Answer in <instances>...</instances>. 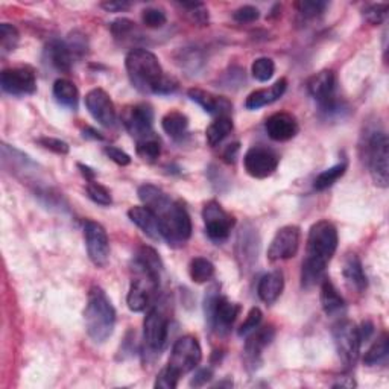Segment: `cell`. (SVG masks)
<instances>
[{
	"label": "cell",
	"mask_w": 389,
	"mask_h": 389,
	"mask_svg": "<svg viewBox=\"0 0 389 389\" xmlns=\"http://www.w3.org/2000/svg\"><path fill=\"white\" fill-rule=\"evenodd\" d=\"M203 219L206 225V233L208 238L215 242H224L228 239L230 233L236 224V219L228 212H225L218 201H208L203 208Z\"/></svg>",
	"instance_id": "cell-11"
},
{
	"label": "cell",
	"mask_w": 389,
	"mask_h": 389,
	"mask_svg": "<svg viewBox=\"0 0 389 389\" xmlns=\"http://www.w3.org/2000/svg\"><path fill=\"white\" fill-rule=\"evenodd\" d=\"M388 11H389V5L388 4H375V5H370L363 9V18L365 21H368L370 25H380L386 20L388 17Z\"/></svg>",
	"instance_id": "cell-41"
},
{
	"label": "cell",
	"mask_w": 389,
	"mask_h": 389,
	"mask_svg": "<svg viewBox=\"0 0 389 389\" xmlns=\"http://www.w3.org/2000/svg\"><path fill=\"white\" fill-rule=\"evenodd\" d=\"M213 377V371L210 368H203V370H198L193 375V379L191 380V386H195V388H199V386H204L207 385L210 380H212Z\"/></svg>",
	"instance_id": "cell-51"
},
{
	"label": "cell",
	"mask_w": 389,
	"mask_h": 389,
	"mask_svg": "<svg viewBox=\"0 0 389 389\" xmlns=\"http://www.w3.org/2000/svg\"><path fill=\"white\" fill-rule=\"evenodd\" d=\"M180 374H178L176 371H174L171 366H166V368H163L159 375H157V380H155V388H160V389H175L176 385H178V380H180Z\"/></svg>",
	"instance_id": "cell-44"
},
{
	"label": "cell",
	"mask_w": 389,
	"mask_h": 389,
	"mask_svg": "<svg viewBox=\"0 0 389 389\" xmlns=\"http://www.w3.org/2000/svg\"><path fill=\"white\" fill-rule=\"evenodd\" d=\"M262 318H263V314H262V310L259 307H252L248 315H247V319L243 321V324L240 326L239 329V335L240 336H245V335H250V333L254 330V329H257L260 326V322H262Z\"/></svg>",
	"instance_id": "cell-45"
},
{
	"label": "cell",
	"mask_w": 389,
	"mask_h": 389,
	"mask_svg": "<svg viewBox=\"0 0 389 389\" xmlns=\"http://www.w3.org/2000/svg\"><path fill=\"white\" fill-rule=\"evenodd\" d=\"M309 93L312 95L315 101L326 111L338 110V102L335 99L336 90V75L333 70H322L315 76L310 78L307 84Z\"/></svg>",
	"instance_id": "cell-17"
},
{
	"label": "cell",
	"mask_w": 389,
	"mask_h": 389,
	"mask_svg": "<svg viewBox=\"0 0 389 389\" xmlns=\"http://www.w3.org/2000/svg\"><path fill=\"white\" fill-rule=\"evenodd\" d=\"M128 218L132 224H136L144 235L152 240H160L161 231L159 225V219L154 215L152 210L146 206H134L128 210Z\"/></svg>",
	"instance_id": "cell-22"
},
{
	"label": "cell",
	"mask_w": 389,
	"mask_h": 389,
	"mask_svg": "<svg viewBox=\"0 0 389 389\" xmlns=\"http://www.w3.org/2000/svg\"><path fill=\"white\" fill-rule=\"evenodd\" d=\"M4 92L11 96H29L37 92V76L31 68H11L0 78Z\"/></svg>",
	"instance_id": "cell-15"
},
{
	"label": "cell",
	"mask_w": 389,
	"mask_h": 389,
	"mask_svg": "<svg viewBox=\"0 0 389 389\" xmlns=\"http://www.w3.org/2000/svg\"><path fill=\"white\" fill-rule=\"evenodd\" d=\"M279 163L280 157L277 152L271 148L262 146V144L250 148L243 157V166H245L247 174L252 178H257V180L271 176L279 168Z\"/></svg>",
	"instance_id": "cell-12"
},
{
	"label": "cell",
	"mask_w": 389,
	"mask_h": 389,
	"mask_svg": "<svg viewBox=\"0 0 389 389\" xmlns=\"http://www.w3.org/2000/svg\"><path fill=\"white\" fill-rule=\"evenodd\" d=\"M181 8L188 11V17L193 21V23H198L201 26H206L208 23V11L206 9V5L201 2H181L178 4Z\"/></svg>",
	"instance_id": "cell-40"
},
{
	"label": "cell",
	"mask_w": 389,
	"mask_h": 389,
	"mask_svg": "<svg viewBox=\"0 0 389 389\" xmlns=\"http://www.w3.org/2000/svg\"><path fill=\"white\" fill-rule=\"evenodd\" d=\"M122 120H124V125L129 132V136L136 139V142L155 136L152 129L154 111L148 104H136L127 107Z\"/></svg>",
	"instance_id": "cell-14"
},
{
	"label": "cell",
	"mask_w": 389,
	"mask_h": 389,
	"mask_svg": "<svg viewBox=\"0 0 389 389\" xmlns=\"http://www.w3.org/2000/svg\"><path fill=\"white\" fill-rule=\"evenodd\" d=\"M20 41V34L16 26L9 23L0 25V49L4 53H9L16 50Z\"/></svg>",
	"instance_id": "cell-37"
},
{
	"label": "cell",
	"mask_w": 389,
	"mask_h": 389,
	"mask_svg": "<svg viewBox=\"0 0 389 389\" xmlns=\"http://www.w3.org/2000/svg\"><path fill=\"white\" fill-rule=\"evenodd\" d=\"M53 96L60 105L76 111L78 101H80V93H78V88L72 81L65 80V78H60V80L55 81Z\"/></svg>",
	"instance_id": "cell-29"
},
{
	"label": "cell",
	"mask_w": 389,
	"mask_h": 389,
	"mask_svg": "<svg viewBox=\"0 0 389 389\" xmlns=\"http://www.w3.org/2000/svg\"><path fill=\"white\" fill-rule=\"evenodd\" d=\"M84 322L87 335L95 343H102L113 335L116 310L104 292V289L99 286H93L88 292L84 310Z\"/></svg>",
	"instance_id": "cell-4"
},
{
	"label": "cell",
	"mask_w": 389,
	"mask_h": 389,
	"mask_svg": "<svg viewBox=\"0 0 389 389\" xmlns=\"http://www.w3.org/2000/svg\"><path fill=\"white\" fill-rule=\"evenodd\" d=\"M132 280L129 291L127 295V304L132 312H143L149 307L152 299L159 291L160 286V275L148 270L146 266L142 265L134 259L132 265Z\"/></svg>",
	"instance_id": "cell-6"
},
{
	"label": "cell",
	"mask_w": 389,
	"mask_h": 389,
	"mask_svg": "<svg viewBox=\"0 0 389 389\" xmlns=\"http://www.w3.org/2000/svg\"><path fill=\"white\" fill-rule=\"evenodd\" d=\"M388 354H389V338L386 333H382V335L374 341V343L368 348V351L365 353L363 363L366 366L383 365L388 361Z\"/></svg>",
	"instance_id": "cell-31"
},
{
	"label": "cell",
	"mask_w": 389,
	"mask_h": 389,
	"mask_svg": "<svg viewBox=\"0 0 389 389\" xmlns=\"http://www.w3.org/2000/svg\"><path fill=\"white\" fill-rule=\"evenodd\" d=\"M169 319L161 310L152 309L143 322V343L144 353L160 356L168 339Z\"/></svg>",
	"instance_id": "cell-10"
},
{
	"label": "cell",
	"mask_w": 389,
	"mask_h": 389,
	"mask_svg": "<svg viewBox=\"0 0 389 389\" xmlns=\"http://www.w3.org/2000/svg\"><path fill=\"white\" fill-rule=\"evenodd\" d=\"M85 191H87L88 198H90L93 203H96L99 206L108 207V206H111V203H113V198H111V193H110L108 188L96 181H88L85 186Z\"/></svg>",
	"instance_id": "cell-39"
},
{
	"label": "cell",
	"mask_w": 389,
	"mask_h": 389,
	"mask_svg": "<svg viewBox=\"0 0 389 389\" xmlns=\"http://www.w3.org/2000/svg\"><path fill=\"white\" fill-rule=\"evenodd\" d=\"M46 55H48L49 63L55 69L65 73L70 72L72 64H73V53L70 52L68 43L60 41V40H52L46 48Z\"/></svg>",
	"instance_id": "cell-27"
},
{
	"label": "cell",
	"mask_w": 389,
	"mask_h": 389,
	"mask_svg": "<svg viewBox=\"0 0 389 389\" xmlns=\"http://www.w3.org/2000/svg\"><path fill=\"white\" fill-rule=\"evenodd\" d=\"M38 143L44 149H49L58 155L69 154V149H70L68 143L60 140V139H53V137H41V139H38Z\"/></svg>",
	"instance_id": "cell-48"
},
{
	"label": "cell",
	"mask_w": 389,
	"mask_h": 389,
	"mask_svg": "<svg viewBox=\"0 0 389 389\" xmlns=\"http://www.w3.org/2000/svg\"><path fill=\"white\" fill-rule=\"evenodd\" d=\"M238 152H239V143L228 144L224 151V160L227 163H235V160L238 157Z\"/></svg>",
	"instance_id": "cell-53"
},
{
	"label": "cell",
	"mask_w": 389,
	"mask_h": 389,
	"mask_svg": "<svg viewBox=\"0 0 389 389\" xmlns=\"http://www.w3.org/2000/svg\"><path fill=\"white\" fill-rule=\"evenodd\" d=\"M85 107L97 124L105 128L114 127L116 108L108 93L102 88H93L85 95Z\"/></svg>",
	"instance_id": "cell-18"
},
{
	"label": "cell",
	"mask_w": 389,
	"mask_h": 389,
	"mask_svg": "<svg viewBox=\"0 0 389 389\" xmlns=\"http://www.w3.org/2000/svg\"><path fill=\"white\" fill-rule=\"evenodd\" d=\"M329 6L327 2H315V0H306V2H298L297 9L304 18H315L324 13Z\"/></svg>",
	"instance_id": "cell-43"
},
{
	"label": "cell",
	"mask_w": 389,
	"mask_h": 389,
	"mask_svg": "<svg viewBox=\"0 0 389 389\" xmlns=\"http://www.w3.org/2000/svg\"><path fill=\"white\" fill-rule=\"evenodd\" d=\"M358 329H359V335H361V341H362V342H363V341H368V339L371 338L373 333H374V326L371 324L370 321L362 322L361 327H358Z\"/></svg>",
	"instance_id": "cell-54"
},
{
	"label": "cell",
	"mask_w": 389,
	"mask_h": 389,
	"mask_svg": "<svg viewBox=\"0 0 389 389\" xmlns=\"http://www.w3.org/2000/svg\"><path fill=\"white\" fill-rule=\"evenodd\" d=\"M187 95L193 102H196L208 114L220 117V116H230V113L233 111V104L224 96L213 95L210 92L201 90V88H191V90L187 92Z\"/></svg>",
	"instance_id": "cell-19"
},
{
	"label": "cell",
	"mask_w": 389,
	"mask_h": 389,
	"mask_svg": "<svg viewBox=\"0 0 389 389\" xmlns=\"http://www.w3.org/2000/svg\"><path fill=\"white\" fill-rule=\"evenodd\" d=\"M240 307L231 303L227 297L219 294V289L215 286L210 289L204 299V314L207 324L219 333H227L239 315Z\"/></svg>",
	"instance_id": "cell-7"
},
{
	"label": "cell",
	"mask_w": 389,
	"mask_h": 389,
	"mask_svg": "<svg viewBox=\"0 0 389 389\" xmlns=\"http://www.w3.org/2000/svg\"><path fill=\"white\" fill-rule=\"evenodd\" d=\"M125 68L131 84L142 93L171 95L178 88L174 78L164 75L159 58L146 49L136 48L129 50Z\"/></svg>",
	"instance_id": "cell-3"
},
{
	"label": "cell",
	"mask_w": 389,
	"mask_h": 389,
	"mask_svg": "<svg viewBox=\"0 0 389 389\" xmlns=\"http://www.w3.org/2000/svg\"><path fill=\"white\" fill-rule=\"evenodd\" d=\"M137 154L139 157L148 163L157 161L161 154V146H160V140L157 136H151L148 139H143L137 142Z\"/></svg>",
	"instance_id": "cell-35"
},
{
	"label": "cell",
	"mask_w": 389,
	"mask_h": 389,
	"mask_svg": "<svg viewBox=\"0 0 389 389\" xmlns=\"http://www.w3.org/2000/svg\"><path fill=\"white\" fill-rule=\"evenodd\" d=\"M283 287H284L283 274L280 271H274L262 277L257 286V292L263 303L274 304L277 299L280 298Z\"/></svg>",
	"instance_id": "cell-26"
},
{
	"label": "cell",
	"mask_w": 389,
	"mask_h": 389,
	"mask_svg": "<svg viewBox=\"0 0 389 389\" xmlns=\"http://www.w3.org/2000/svg\"><path fill=\"white\" fill-rule=\"evenodd\" d=\"M161 127L163 131L171 139L178 140L186 134V131L188 128V119L186 114L180 113V111H169V113L161 119Z\"/></svg>",
	"instance_id": "cell-30"
},
{
	"label": "cell",
	"mask_w": 389,
	"mask_h": 389,
	"mask_svg": "<svg viewBox=\"0 0 389 389\" xmlns=\"http://www.w3.org/2000/svg\"><path fill=\"white\" fill-rule=\"evenodd\" d=\"M139 198L157 216L161 238L174 248L184 247L192 236V220L184 206L154 184L140 186Z\"/></svg>",
	"instance_id": "cell-1"
},
{
	"label": "cell",
	"mask_w": 389,
	"mask_h": 389,
	"mask_svg": "<svg viewBox=\"0 0 389 389\" xmlns=\"http://www.w3.org/2000/svg\"><path fill=\"white\" fill-rule=\"evenodd\" d=\"M347 172V163H338L335 166H331V168L322 171L314 181V187L316 188L318 192L326 191V188L331 187L335 184L341 176H343V174Z\"/></svg>",
	"instance_id": "cell-34"
},
{
	"label": "cell",
	"mask_w": 389,
	"mask_h": 389,
	"mask_svg": "<svg viewBox=\"0 0 389 389\" xmlns=\"http://www.w3.org/2000/svg\"><path fill=\"white\" fill-rule=\"evenodd\" d=\"M287 88V81L284 78L274 82L270 88H260V90L252 92L245 101V107L248 110H259L262 107L271 105L272 102L279 101V99L284 95Z\"/></svg>",
	"instance_id": "cell-23"
},
{
	"label": "cell",
	"mask_w": 389,
	"mask_h": 389,
	"mask_svg": "<svg viewBox=\"0 0 389 389\" xmlns=\"http://www.w3.org/2000/svg\"><path fill=\"white\" fill-rule=\"evenodd\" d=\"M143 25L151 29H159L166 25V14L159 8H146L142 11Z\"/></svg>",
	"instance_id": "cell-42"
},
{
	"label": "cell",
	"mask_w": 389,
	"mask_h": 389,
	"mask_svg": "<svg viewBox=\"0 0 389 389\" xmlns=\"http://www.w3.org/2000/svg\"><path fill=\"white\" fill-rule=\"evenodd\" d=\"M342 275H343V279H346L347 286L354 292L362 294L366 289V286H368V282H366V275L362 268V262L356 254H348L346 260H343Z\"/></svg>",
	"instance_id": "cell-25"
},
{
	"label": "cell",
	"mask_w": 389,
	"mask_h": 389,
	"mask_svg": "<svg viewBox=\"0 0 389 389\" xmlns=\"http://www.w3.org/2000/svg\"><path fill=\"white\" fill-rule=\"evenodd\" d=\"M101 6L108 13H122V11H127L131 5L128 2H120V0H110V2H102Z\"/></svg>",
	"instance_id": "cell-52"
},
{
	"label": "cell",
	"mask_w": 389,
	"mask_h": 389,
	"mask_svg": "<svg viewBox=\"0 0 389 389\" xmlns=\"http://www.w3.org/2000/svg\"><path fill=\"white\" fill-rule=\"evenodd\" d=\"M321 306L329 316L339 314L346 307V302H343L342 295L329 279L321 280Z\"/></svg>",
	"instance_id": "cell-28"
},
{
	"label": "cell",
	"mask_w": 389,
	"mask_h": 389,
	"mask_svg": "<svg viewBox=\"0 0 389 389\" xmlns=\"http://www.w3.org/2000/svg\"><path fill=\"white\" fill-rule=\"evenodd\" d=\"M68 46L70 49V52L73 53V57L76 55V57H82V55H85L87 52V38L85 36L80 34V32H73V34L69 37V41H68Z\"/></svg>",
	"instance_id": "cell-49"
},
{
	"label": "cell",
	"mask_w": 389,
	"mask_h": 389,
	"mask_svg": "<svg viewBox=\"0 0 389 389\" xmlns=\"http://www.w3.org/2000/svg\"><path fill=\"white\" fill-rule=\"evenodd\" d=\"M201 359L203 350L199 341L192 335H186L174 343L168 366L183 375L193 371L201 363Z\"/></svg>",
	"instance_id": "cell-9"
},
{
	"label": "cell",
	"mask_w": 389,
	"mask_h": 389,
	"mask_svg": "<svg viewBox=\"0 0 389 389\" xmlns=\"http://www.w3.org/2000/svg\"><path fill=\"white\" fill-rule=\"evenodd\" d=\"M78 169H81V174H82V176L85 178L87 181H95L96 172L92 168H88V166H85V164L78 163Z\"/></svg>",
	"instance_id": "cell-55"
},
{
	"label": "cell",
	"mask_w": 389,
	"mask_h": 389,
	"mask_svg": "<svg viewBox=\"0 0 389 389\" xmlns=\"http://www.w3.org/2000/svg\"><path fill=\"white\" fill-rule=\"evenodd\" d=\"M259 17L260 11L252 5H243L233 13V18H235L238 23H252V21L259 20Z\"/></svg>",
	"instance_id": "cell-46"
},
{
	"label": "cell",
	"mask_w": 389,
	"mask_h": 389,
	"mask_svg": "<svg viewBox=\"0 0 389 389\" xmlns=\"http://www.w3.org/2000/svg\"><path fill=\"white\" fill-rule=\"evenodd\" d=\"M188 274H191L192 282L201 284L213 279L215 265L206 257H195L188 266Z\"/></svg>",
	"instance_id": "cell-33"
},
{
	"label": "cell",
	"mask_w": 389,
	"mask_h": 389,
	"mask_svg": "<svg viewBox=\"0 0 389 389\" xmlns=\"http://www.w3.org/2000/svg\"><path fill=\"white\" fill-rule=\"evenodd\" d=\"M259 247L260 243L257 231L251 225L243 227L238 239V259L242 268H250V266L254 265V262H257Z\"/></svg>",
	"instance_id": "cell-21"
},
{
	"label": "cell",
	"mask_w": 389,
	"mask_h": 389,
	"mask_svg": "<svg viewBox=\"0 0 389 389\" xmlns=\"http://www.w3.org/2000/svg\"><path fill=\"white\" fill-rule=\"evenodd\" d=\"M104 152L107 154V157L110 160H113L119 166H128L131 163L129 155L125 151H122V149H119L116 146H105Z\"/></svg>",
	"instance_id": "cell-50"
},
{
	"label": "cell",
	"mask_w": 389,
	"mask_h": 389,
	"mask_svg": "<svg viewBox=\"0 0 389 389\" xmlns=\"http://www.w3.org/2000/svg\"><path fill=\"white\" fill-rule=\"evenodd\" d=\"M110 29L116 38L124 40L128 36H131V32L136 29V26H134V21H131L129 18H117L111 23Z\"/></svg>",
	"instance_id": "cell-47"
},
{
	"label": "cell",
	"mask_w": 389,
	"mask_h": 389,
	"mask_svg": "<svg viewBox=\"0 0 389 389\" xmlns=\"http://www.w3.org/2000/svg\"><path fill=\"white\" fill-rule=\"evenodd\" d=\"M233 131V120L230 116H220L213 120L206 129V139L210 146H216L225 137H228Z\"/></svg>",
	"instance_id": "cell-32"
},
{
	"label": "cell",
	"mask_w": 389,
	"mask_h": 389,
	"mask_svg": "<svg viewBox=\"0 0 389 389\" xmlns=\"http://www.w3.org/2000/svg\"><path fill=\"white\" fill-rule=\"evenodd\" d=\"M302 239V230L297 225L282 227L275 233V236L268 248V259L271 262L287 260L297 255Z\"/></svg>",
	"instance_id": "cell-16"
},
{
	"label": "cell",
	"mask_w": 389,
	"mask_h": 389,
	"mask_svg": "<svg viewBox=\"0 0 389 389\" xmlns=\"http://www.w3.org/2000/svg\"><path fill=\"white\" fill-rule=\"evenodd\" d=\"M84 137H92L95 140H104V137L101 136V132H97L96 129L93 128H87L84 129Z\"/></svg>",
	"instance_id": "cell-56"
},
{
	"label": "cell",
	"mask_w": 389,
	"mask_h": 389,
	"mask_svg": "<svg viewBox=\"0 0 389 389\" xmlns=\"http://www.w3.org/2000/svg\"><path fill=\"white\" fill-rule=\"evenodd\" d=\"M136 260L140 262L142 265L146 266L148 270H151L152 272L161 275L163 271V262L160 259L159 252L155 251L151 247H140L137 254H136Z\"/></svg>",
	"instance_id": "cell-36"
},
{
	"label": "cell",
	"mask_w": 389,
	"mask_h": 389,
	"mask_svg": "<svg viewBox=\"0 0 389 389\" xmlns=\"http://www.w3.org/2000/svg\"><path fill=\"white\" fill-rule=\"evenodd\" d=\"M338 230L329 220H319L310 227L302 268L303 287L310 289L322 280L327 265L338 250Z\"/></svg>",
	"instance_id": "cell-2"
},
{
	"label": "cell",
	"mask_w": 389,
	"mask_h": 389,
	"mask_svg": "<svg viewBox=\"0 0 389 389\" xmlns=\"http://www.w3.org/2000/svg\"><path fill=\"white\" fill-rule=\"evenodd\" d=\"M84 239L88 257L97 268H104L110 260V240L105 228L95 220H87L84 225Z\"/></svg>",
	"instance_id": "cell-13"
},
{
	"label": "cell",
	"mask_w": 389,
	"mask_h": 389,
	"mask_svg": "<svg viewBox=\"0 0 389 389\" xmlns=\"http://www.w3.org/2000/svg\"><path fill=\"white\" fill-rule=\"evenodd\" d=\"M274 72H275V64L271 58L268 57H262V58H257L252 65H251V73L252 76L255 78V80L260 81V82H266L270 81L271 78L274 76Z\"/></svg>",
	"instance_id": "cell-38"
},
{
	"label": "cell",
	"mask_w": 389,
	"mask_h": 389,
	"mask_svg": "<svg viewBox=\"0 0 389 389\" xmlns=\"http://www.w3.org/2000/svg\"><path fill=\"white\" fill-rule=\"evenodd\" d=\"M362 157L368 166L375 186L386 188L389 184V142L383 131H371L366 134Z\"/></svg>",
	"instance_id": "cell-5"
},
{
	"label": "cell",
	"mask_w": 389,
	"mask_h": 389,
	"mask_svg": "<svg viewBox=\"0 0 389 389\" xmlns=\"http://www.w3.org/2000/svg\"><path fill=\"white\" fill-rule=\"evenodd\" d=\"M274 338H275V330L272 326L254 329L245 342L247 358L251 362L259 361V358L262 356V351L270 346V343L274 341Z\"/></svg>",
	"instance_id": "cell-24"
},
{
	"label": "cell",
	"mask_w": 389,
	"mask_h": 389,
	"mask_svg": "<svg viewBox=\"0 0 389 389\" xmlns=\"http://www.w3.org/2000/svg\"><path fill=\"white\" fill-rule=\"evenodd\" d=\"M333 339H335L336 351L341 362L346 368H353L359 359L361 353V335L359 329L351 321L343 319L333 327Z\"/></svg>",
	"instance_id": "cell-8"
},
{
	"label": "cell",
	"mask_w": 389,
	"mask_h": 389,
	"mask_svg": "<svg viewBox=\"0 0 389 389\" xmlns=\"http://www.w3.org/2000/svg\"><path fill=\"white\" fill-rule=\"evenodd\" d=\"M265 129L274 142H287L298 134V122L289 113H275L266 120Z\"/></svg>",
	"instance_id": "cell-20"
}]
</instances>
